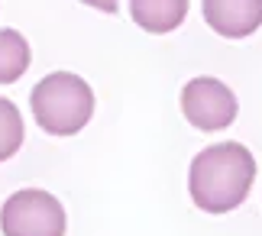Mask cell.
Instances as JSON below:
<instances>
[{
	"label": "cell",
	"instance_id": "9",
	"mask_svg": "<svg viewBox=\"0 0 262 236\" xmlns=\"http://www.w3.org/2000/svg\"><path fill=\"white\" fill-rule=\"evenodd\" d=\"M84 7H94L100 10V13H117V7H120V0H81Z\"/></svg>",
	"mask_w": 262,
	"mask_h": 236
},
{
	"label": "cell",
	"instance_id": "4",
	"mask_svg": "<svg viewBox=\"0 0 262 236\" xmlns=\"http://www.w3.org/2000/svg\"><path fill=\"white\" fill-rule=\"evenodd\" d=\"M181 114L194 130L217 133L236 120V94L217 78H191L181 91Z\"/></svg>",
	"mask_w": 262,
	"mask_h": 236
},
{
	"label": "cell",
	"instance_id": "3",
	"mask_svg": "<svg viewBox=\"0 0 262 236\" xmlns=\"http://www.w3.org/2000/svg\"><path fill=\"white\" fill-rule=\"evenodd\" d=\"M65 207L42 188H23L10 194L0 207L4 236H65Z\"/></svg>",
	"mask_w": 262,
	"mask_h": 236
},
{
	"label": "cell",
	"instance_id": "2",
	"mask_svg": "<svg viewBox=\"0 0 262 236\" xmlns=\"http://www.w3.org/2000/svg\"><path fill=\"white\" fill-rule=\"evenodd\" d=\"M29 107L49 136H75L94 117V91L72 71H52L33 88Z\"/></svg>",
	"mask_w": 262,
	"mask_h": 236
},
{
	"label": "cell",
	"instance_id": "1",
	"mask_svg": "<svg viewBox=\"0 0 262 236\" xmlns=\"http://www.w3.org/2000/svg\"><path fill=\"white\" fill-rule=\"evenodd\" d=\"M256 159L243 142H214L201 149L188 171L191 201L204 213H230L249 198Z\"/></svg>",
	"mask_w": 262,
	"mask_h": 236
},
{
	"label": "cell",
	"instance_id": "8",
	"mask_svg": "<svg viewBox=\"0 0 262 236\" xmlns=\"http://www.w3.org/2000/svg\"><path fill=\"white\" fill-rule=\"evenodd\" d=\"M23 117H19V110L13 100L0 97V162L13 159L19 146H23Z\"/></svg>",
	"mask_w": 262,
	"mask_h": 236
},
{
	"label": "cell",
	"instance_id": "6",
	"mask_svg": "<svg viewBox=\"0 0 262 236\" xmlns=\"http://www.w3.org/2000/svg\"><path fill=\"white\" fill-rule=\"evenodd\" d=\"M129 13L136 26L152 36L175 33L188 16V0H129Z\"/></svg>",
	"mask_w": 262,
	"mask_h": 236
},
{
	"label": "cell",
	"instance_id": "5",
	"mask_svg": "<svg viewBox=\"0 0 262 236\" xmlns=\"http://www.w3.org/2000/svg\"><path fill=\"white\" fill-rule=\"evenodd\" d=\"M201 10L224 39H246L262 26V0H201Z\"/></svg>",
	"mask_w": 262,
	"mask_h": 236
},
{
	"label": "cell",
	"instance_id": "7",
	"mask_svg": "<svg viewBox=\"0 0 262 236\" xmlns=\"http://www.w3.org/2000/svg\"><path fill=\"white\" fill-rule=\"evenodd\" d=\"M29 68V42L16 29H0V84H13Z\"/></svg>",
	"mask_w": 262,
	"mask_h": 236
}]
</instances>
